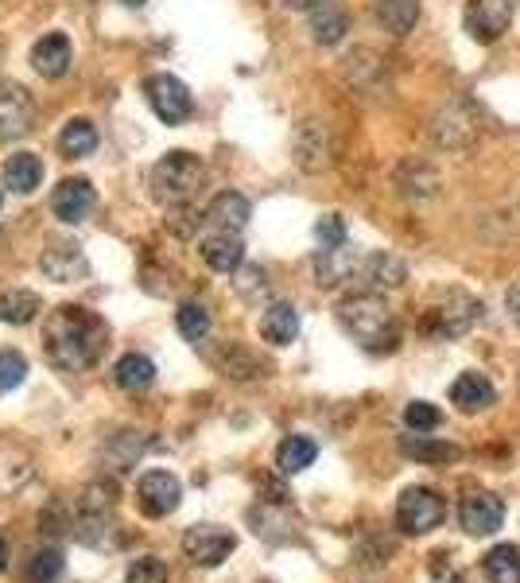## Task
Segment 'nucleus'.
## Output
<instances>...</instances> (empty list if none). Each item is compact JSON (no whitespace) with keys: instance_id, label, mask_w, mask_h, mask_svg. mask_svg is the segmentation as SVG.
Segmentation results:
<instances>
[{"instance_id":"bb28decb","label":"nucleus","mask_w":520,"mask_h":583,"mask_svg":"<svg viewBox=\"0 0 520 583\" xmlns=\"http://www.w3.org/2000/svg\"><path fill=\"white\" fill-rule=\"evenodd\" d=\"M419 20V0H377V24L389 35L404 39Z\"/></svg>"},{"instance_id":"c85d7f7f","label":"nucleus","mask_w":520,"mask_h":583,"mask_svg":"<svg viewBox=\"0 0 520 583\" xmlns=\"http://www.w3.org/2000/svg\"><path fill=\"white\" fill-rule=\"evenodd\" d=\"M4 183H9L16 195H32V191L43 183L39 156H32V152H16V156H12V160L4 163Z\"/></svg>"},{"instance_id":"ea45409f","label":"nucleus","mask_w":520,"mask_h":583,"mask_svg":"<svg viewBox=\"0 0 520 583\" xmlns=\"http://www.w3.org/2000/svg\"><path fill=\"white\" fill-rule=\"evenodd\" d=\"M505 311H509V319L520 327V284H512V288L505 292Z\"/></svg>"},{"instance_id":"f3484780","label":"nucleus","mask_w":520,"mask_h":583,"mask_svg":"<svg viewBox=\"0 0 520 583\" xmlns=\"http://www.w3.org/2000/svg\"><path fill=\"white\" fill-rule=\"evenodd\" d=\"M198 253H203V261L213 268V273H238V268L245 265V245H241L238 233L210 230L203 241H198Z\"/></svg>"},{"instance_id":"f257e3e1","label":"nucleus","mask_w":520,"mask_h":583,"mask_svg":"<svg viewBox=\"0 0 520 583\" xmlns=\"http://www.w3.org/2000/svg\"><path fill=\"white\" fill-rule=\"evenodd\" d=\"M109 327L102 316H94L90 308H74L62 304L47 316L43 323V346H47V362L62 374H82L90 369L105 351Z\"/></svg>"},{"instance_id":"f03ea898","label":"nucleus","mask_w":520,"mask_h":583,"mask_svg":"<svg viewBox=\"0 0 520 583\" xmlns=\"http://www.w3.org/2000/svg\"><path fill=\"white\" fill-rule=\"evenodd\" d=\"M342 331L369 354H393L401 346V323L377 292H354L338 304Z\"/></svg>"},{"instance_id":"4be33fe9","label":"nucleus","mask_w":520,"mask_h":583,"mask_svg":"<svg viewBox=\"0 0 520 583\" xmlns=\"http://www.w3.org/2000/svg\"><path fill=\"white\" fill-rule=\"evenodd\" d=\"M346 32H350L346 9H342L338 0H319L315 9H311V35H315V44L334 47L346 39Z\"/></svg>"},{"instance_id":"e433bc0d","label":"nucleus","mask_w":520,"mask_h":583,"mask_svg":"<svg viewBox=\"0 0 520 583\" xmlns=\"http://www.w3.org/2000/svg\"><path fill=\"white\" fill-rule=\"evenodd\" d=\"M404 424H408V432H436L443 424V412L431 401H412L404 409Z\"/></svg>"},{"instance_id":"9d476101","label":"nucleus","mask_w":520,"mask_h":583,"mask_svg":"<svg viewBox=\"0 0 520 583\" xmlns=\"http://www.w3.org/2000/svg\"><path fill=\"white\" fill-rule=\"evenodd\" d=\"M137 502H140V510H145L148 517H167V514H175V510H180V502H183L180 479H175L171 471H148V475H140V482H137Z\"/></svg>"},{"instance_id":"37998d69","label":"nucleus","mask_w":520,"mask_h":583,"mask_svg":"<svg viewBox=\"0 0 520 583\" xmlns=\"http://www.w3.org/2000/svg\"><path fill=\"white\" fill-rule=\"evenodd\" d=\"M125 4H145V0H125Z\"/></svg>"},{"instance_id":"1a4fd4ad","label":"nucleus","mask_w":520,"mask_h":583,"mask_svg":"<svg viewBox=\"0 0 520 583\" xmlns=\"http://www.w3.org/2000/svg\"><path fill=\"white\" fill-rule=\"evenodd\" d=\"M512 24V0H466L462 27L474 44H497Z\"/></svg>"},{"instance_id":"9b49d317","label":"nucleus","mask_w":520,"mask_h":583,"mask_svg":"<svg viewBox=\"0 0 520 583\" xmlns=\"http://www.w3.org/2000/svg\"><path fill=\"white\" fill-rule=\"evenodd\" d=\"M35 125V102L24 87H0V145L27 137Z\"/></svg>"},{"instance_id":"39448f33","label":"nucleus","mask_w":520,"mask_h":583,"mask_svg":"<svg viewBox=\"0 0 520 583\" xmlns=\"http://www.w3.org/2000/svg\"><path fill=\"white\" fill-rule=\"evenodd\" d=\"M109 506H113V498L109 494L102 498V487L85 490L82 510H78V522H74V529H70L78 545H85V549H97V552L117 549L120 533H117V522H113Z\"/></svg>"},{"instance_id":"2f4dec72","label":"nucleus","mask_w":520,"mask_h":583,"mask_svg":"<svg viewBox=\"0 0 520 583\" xmlns=\"http://www.w3.org/2000/svg\"><path fill=\"white\" fill-rule=\"evenodd\" d=\"M39 311H43V300L35 296V292H27V288H12V292H4V296H0V319H4V323H12V327L32 323Z\"/></svg>"},{"instance_id":"2eb2a0df","label":"nucleus","mask_w":520,"mask_h":583,"mask_svg":"<svg viewBox=\"0 0 520 583\" xmlns=\"http://www.w3.org/2000/svg\"><path fill=\"white\" fill-rule=\"evenodd\" d=\"M459 522L470 537H494L505 525V502L497 494H470L459 506Z\"/></svg>"},{"instance_id":"cd10ccee","label":"nucleus","mask_w":520,"mask_h":583,"mask_svg":"<svg viewBox=\"0 0 520 583\" xmlns=\"http://www.w3.org/2000/svg\"><path fill=\"white\" fill-rule=\"evenodd\" d=\"M315 459H319V444L311 436H288L280 447H276V467H280L284 475L308 471Z\"/></svg>"},{"instance_id":"423d86ee","label":"nucleus","mask_w":520,"mask_h":583,"mask_svg":"<svg viewBox=\"0 0 520 583\" xmlns=\"http://www.w3.org/2000/svg\"><path fill=\"white\" fill-rule=\"evenodd\" d=\"M447 517V502L427 487H408L396 502V525L408 537H424V533L439 529Z\"/></svg>"},{"instance_id":"412c9836","label":"nucleus","mask_w":520,"mask_h":583,"mask_svg":"<svg viewBox=\"0 0 520 583\" xmlns=\"http://www.w3.org/2000/svg\"><path fill=\"white\" fill-rule=\"evenodd\" d=\"M70 39L62 32H51L43 35V39H35L32 47V67L39 70L43 78H62L70 70Z\"/></svg>"},{"instance_id":"4468645a","label":"nucleus","mask_w":520,"mask_h":583,"mask_svg":"<svg viewBox=\"0 0 520 583\" xmlns=\"http://www.w3.org/2000/svg\"><path fill=\"white\" fill-rule=\"evenodd\" d=\"M354 281L361 284V292H377L381 296V292H393L408 281V265L401 258H393V253H369V258H361Z\"/></svg>"},{"instance_id":"58836bf2","label":"nucleus","mask_w":520,"mask_h":583,"mask_svg":"<svg viewBox=\"0 0 520 583\" xmlns=\"http://www.w3.org/2000/svg\"><path fill=\"white\" fill-rule=\"evenodd\" d=\"M315 241H319V249L346 245V218H342V215H323L315 222Z\"/></svg>"},{"instance_id":"7ed1b4c3","label":"nucleus","mask_w":520,"mask_h":583,"mask_svg":"<svg viewBox=\"0 0 520 583\" xmlns=\"http://www.w3.org/2000/svg\"><path fill=\"white\" fill-rule=\"evenodd\" d=\"M203 160H198L195 152H183V148H175V152H167L163 160H155L152 175H148V187H152V198L160 206H183L195 198V191L203 187Z\"/></svg>"},{"instance_id":"7c9ffc66","label":"nucleus","mask_w":520,"mask_h":583,"mask_svg":"<svg viewBox=\"0 0 520 583\" xmlns=\"http://www.w3.org/2000/svg\"><path fill=\"white\" fill-rule=\"evenodd\" d=\"M396 183H401V191L408 198H431L439 191V172L431 168V163H404L401 172H396Z\"/></svg>"},{"instance_id":"5701e85b","label":"nucleus","mask_w":520,"mask_h":583,"mask_svg":"<svg viewBox=\"0 0 520 583\" xmlns=\"http://www.w3.org/2000/svg\"><path fill=\"white\" fill-rule=\"evenodd\" d=\"M296 160L308 168V172H319L331 163V137L319 121H303L296 133Z\"/></svg>"},{"instance_id":"c03bdc74","label":"nucleus","mask_w":520,"mask_h":583,"mask_svg":"<svg viewBox=\"0 0 520 583\" xmlns=\"http://www.w3.org/2000/svg\"><path fill=\"white\" fill-rule=\"evenodd\" d=\"M0 203H4V198H0Z\"/></svg>"},{"instance_id":"6ab92c4d","label":"nucleus","mask_w":520,"mask_h":583,"mask_svg":"<svg viewBox=\"0 0 520 583\" xmlns=\"http://www.w3.org/2000/svg\"><path fill=\"white\" fill-rule=\"evenodd\" d=\"M311 265H315V281L323 284V288H338V284L354 281L361 258L350 245H334V249H319Z\"/></svg>"},{"instance_id":"dca6fc26","label":"nucleus","mask_w":520,"mask_h":583,"mask_svg":"<svg viewBox=\"0 0 520 583\" xmlns=\"http://www.w3.org/2000/svg\"><path fill=\"white\" fill-rule=\"evenodd\" d=\"M94 206H97V195H94V187H90V180H62L59 187H55V195H51L55 218H59V222H67V226L85 222Z\"/></svg>"},{"instance_id":"473e14b6","label":"nucleus","mask_w":520,"mask_h":583,"mask_svg":"<svg viewBox=\"0 0 520 583\" xmlns=\"http://www.w3.org/2000/svg\"><path fill=\"white\" fill-rule=\"evenodd\" d=\"M482 568H486L489 583H520V549L517 545H494V549L486 552V560H482Z\"/></svg>"},{"instance_id":"f704fd0d","label":"nucleus","mask_w":520,"mask_h":583,"mask_svg":"<svg viewBox=\"0 0 520 583\" xmlns=\"http://www.w3.org/2000/svg\"><path fill=\"white\" fill-rule=\"evenodd\" d=\"M62 572H67V560L59 549H39L27 560V583H59Z\"/></svg>"},{"instance_id":"0eeeda50","label":"nucleus","mask_w":520,"mask_h":583,"mask_svg":"<svg viewBox=\"0 0 520 583\" xmlns=\"http://www.w3.org/2000/svg\"><path fill=\"white\" fill-rule=\"evenodd\" d=\"M145 94L163 125H183L195 113V98H190V90L175 75H152L145 82Z\"/></svg>"},{"instance_id":"20e7f679","label":"nucleus","mask_w":520,"mask_h":583,"mask_svg":"<svg viewBox=\"0 0 520 583\" xmlns=\"http://www.w3.org/2000/svg\"><path fill=\"white\" fill-rule=\"evenodd\" d=\"M482 304L462 288H447L431 308L419 316V335L436 339V343H451V339H462L470 327L478 323Z\"/></svg>"},{"instance_id":"79ce46f5","label":"nucleus","mask_w":520,"mask_h":583,"mask_svg":"<svg viewBox=\"0 0 520 583\" xmlns=\"http://www.w3.org/2000/svg\"><path fill=\"white\" fill-rule=\"evenodd\" d=\"M9 568V545H4V537H0V572Z\"/></svg>"},{"instance_id":"ddd939ff","label":"nucleus","mask_w":520,"mask_h":583,"mask_svg":"<svg viewBox=\"0 0 520 583\" xmlns=\"http://www.w3.org/2000/svg\"><path fill=\"white\" fill-rule=\"evenodd\" d=\"M39 268L47 281L55 284H74L90 273V261H85L82 245L78 241H51V249H43Z\"/></svg>"},{"instance_id":"4c0bfd02","label":"nucleus","mask_w":520,"mask_h":583,"mask_svg":"<svg viewBox=\"0 0 520 583\" xmlns=\"http://www.w3.org/2000/svg\"><path fill=\"white\" fill-rule=\"evenodd\" d=\"M125 583H167V564L160 557H140L132 560Z\"/></svg>"},{"instance_id":"a211bd4d","label":"nucleus","mask_w":520,"mask_h":583,"mask_svg":"<svg viewBox=\"0 0 520 583\" xmlns=\"http://www.w3.org/2000/svg\"><path fill=\"white\" fill-rule=\"evenodd\" d=\"M249 215H253V206H249L245 195H238V191H222V195H218L210 206H206L203 222L210 226V230L241 233L249 226Z\"/></svg>"},{"instance_id":"aec40b11","label":"nucleus","mask_w":520,"mask_h":583,"mask_svg":"<svg viewBox=\"0 0 520 583\" xmlns=\"http://www.w3.org/2000/svg\"><path fill=\"white\" fill-rule=\"evenodd\" d=\"M451 401L459 412H482L489 409V404L497 401V389L494 381L486 378V374H474V369H466V374H459V378L451 381Z\"/></svg>"},{"instance_id":"c9c22d12","label":"nucleus","mask_w":520,"mask_h":583,"mask_svg":"<svg viewBox=\"0 0 520 583\" xmlns=\"http://www.w3.org/2000/svg\"><path fill=\"white\" fill-rule=\"evenodd\" d=\"M27 378V358L20 351H0V393H12L24 386Z\"/></svg>"},{"instance_id":"b1692460","label":"nucleus","mask_w":520,"mask_h":583,"mask_svg":"<svg viewBox=\"0 0 520 583\" xmlns=\"http://www.w3.org/2000/svg\"><path fill=\"white\" fill-rule=\"evenodd\" d=\"M401 451L408 455V459H416V464H427V467H447V464H459L462 459L459 447L443 444V439H431L427 432H412V436H404Z\"/></svg>"},{"instance_id":"a878e982","label":"nucleus","mask_w":520,"mask_h":583,"mask_svg":"<svg viewBox=\"0 0 520 583\" xmlns=\"http://www.w3.org/2000/svg\"><path fill=\"white\" fill-rule=\"evenodd\" d=\"M261 335H265V343H273V346L296 343V335H299V311L291 308V304H268L265 316H261Z\"/></svg>"},{"instance_id":"6e6552de","label":"nucleus","mask_w":520,"mask_h":583,"mask_svg":"<svg viewBox=\"0 0 520 583\" xmlns=\"http://www.w3.org/2000/svg\"><path fill=\"white\" fill-rule=\"evenodd\" d=\"M238 549V537L222 525H190L183 533V552H187L190 564L198 568H218L222 560H230V552Z\"/></svg>"},{"instance_id":"c756f323","label":"nucleus","mask_w":520,"mask_h":583,"mask_svg":"<svg viewBox=\"0 0 520 583\" xmlns=\"http://www.w3.org/2000/svg\"><path fill=\"white\" fill-rule=\"evenodd\" d=\"M94 148H97L94 121H85V117L67 121V129L59 133V152L67 156V160H82V156H90Z\"/></svg>"},{"instance_id":"a19ab883","label":"nucleus","mask_w":520,"mask_h":583,"mask_svg":"<svg viewBox=\"0 0 520 583\" xmlns=\"http://www.w3.org/2000/svg\"><path fill=\"white\" fill-rule=\"evenodd\" d=\"M288 4H291L296 12H311V9L319 4V0H288Z\"/></svg>"},{"instance_id":"f8f14e48","label":"nucleus","mask_w":520,"mask_h":583,"mask_svg":"<svg viewBox=\"0 0 520 583\" xmlns=\"http://www.w3.org/2000/svg\"><path fill=\"white\" fill-rule=\"evenodd\" d=\"M478 113H474V105L470 102H451L447 105L443 113H439L436 117V140L443 148H454V152H459V148H470L474 145V140H478Z\"/></svg>"},{"instance_id":"72a5a7b5","label":"nucleus","mask_w":520,"mask_h":583,"mask_svg":"<svg viewBox=\"0 0 520 583\" xmlns=\"http://www.w3.org/2000/svg\"><path fill=\"white\" fill-rule=\"evenodd\" d=\"M175 327H180V335L187 339V343H203V339L210 335V327H213L210 308L198 304V300L183 304V308L175 311Z\"/></svg>"},{"instance_id":"393cba45","label":"nucleus","mask_w":520,"mask_h":583,"mask_svg":"<svg viewBox=\"0 0 520 583\" xmlns=\"http://www.w3.org/2000/svg\"><path fill=\"white\" fill-rule=\"evenodd\" d=\"M113 381H117L125 393H145L155 386V362L148 354H125V358L113 366Z\"/></svg>"}]
</instances>
